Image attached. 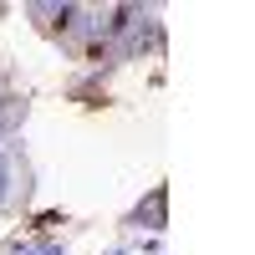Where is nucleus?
<instances>
[{
    "label": "nucleus",
    "instance_id": "f257e3e1",
    "mask_svg": "<svg viewBox=\"0 0 255 255\" xmlns=\"http://www.w3.org/2000/svg\"><path fill=\"white\" fill-rule=\"evenodd\" d=\"M26 15L46 41L92 67L133 61L143 46L158 41V15L138 5H31Z\"/></svg>",
    "mask_w": 255,
    "mask_h": 255
},
{
    "label": "nucleus",
    "instance_id": "f03ea898",
    "mask_svg": "<svg viewBox=\"0 0 255 255\" xmlns=\"http://www.w3.org/2000/svg\"><path fill=\"white\" fill-rule=\"evenodd\" d=\"M0 255H56L51 240H10V245H0Z\"/></svg>",
    "mask_w": 255,
    "mask_h": 255
}]
</instances>
